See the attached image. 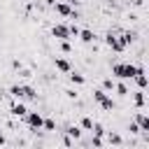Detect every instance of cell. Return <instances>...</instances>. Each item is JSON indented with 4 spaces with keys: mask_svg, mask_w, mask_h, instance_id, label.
<instances>
[{
    "mask_svg": "<svg viewBox=\"0 0 149 149\" xmlns=\"http://www.w3.org/2000/svg\"><path fill=\"white\" fill-rule=\"evenodd\" d=\"M42 121H44V119H42L40 112H26V123H28L33 130H40V128H42Z\"/></svg>",
    "mask_w": 149,
    "mask_h": 149,
    "instance_id": "obj_5",
    "label": "cell"
},
{
    "mask_svg": "<svg viewBox=\"0 0 149 149\" xmlns=\"http://www.w3.org/2000/svg\"><path fill=\"white\" fill-rule=\"evenodd\" d=\"M65 133H68L70 137H74V140H79V137H81V130H79L77 126H68V128H65Z\"/></svg>",
    "mask_w": 149,
    "mask_h": 149,
    "instance_id": "obj_15",
    "label": "cell"
},
{
    "mask_svg": "<svg viewBox=\"0 0 149 149\" xmlns=\"http://www.w3.org/2000/svg\"><path fill=\"white\" fill-rule=\"evenodd\" d=\"M61 49H63L65 54H70V49H72V47H70V42H68V40H61Z\"/></svg>",
    "mask_w": 149,
    "mask_h": 149,
    "instance_id": "obj_23",
    "label": "cell"
},
{
    "mask_svg": "<svg viewBox=\"0 0 149 149\" xmlns=\"http://www.w3.org/2000/svg\"><path fill=\"white\" fill-rule=\"evenodd\" d=\"M5 142H7V140H5V137H2V135H0V144H5Z\"/></svg>",
    "mask_w": 149,
    "mask_h": 149,
    "instance_id": "obj_26",
    "label": "cell"
},
{
    "mask_svg": "<svg viewBox=\"0 0 149 149\" xmlns=\"http://www.w3.org/2000/svg\"><path fill=\"white\" fill-rule=\"evenodd\" d=\"M135 123L140 126L142 133H149V116H147V114H137V116H135Z\"/></svg>",
    "mask_w": 149,
    "mask_h": 149,
    "instance_id": "obj_9",
    "label": "cell"
},
{
    "mask_svg": "<svg viewBox=\"0 0 149 149\" xmlns=\"http://www.w3.org/2000/svg\"><path fill=\"white\" fill-rule=\"evenodd\" d=\"M107 142H109V144H121V137H119L116 133H109V135H107Z\"/></svg>",
    "mask_w": 149,
    "mask_h": 149,
    "instance_id": "obj_20",
    "label": "cell"
},
{
    "mask_svg": "<svg viewBox=\"0 0 149 149\" xmlns=\"http://www.w3.org/2000/svg\"><path fill=\"white\" fill-rule=\"evenodd\" d=\"M128 130H130V133H142V130H140V126H137V123H130V128H128Z\"/></svg>",
    "mask_w": 149,
    "mask_h": 149,
    "instance_id": "obj_25",
    "label": "cell"
},
{
    "mask_svg": "<svg viewBox=\"0 0 149 149\" xmlns=\"http://www.w3.org/2000/svg\"><path fill=\"white\" fill-rule=\"evenodd\" d=\"M133 79H135V84H137L142 91H144V88H147V84H149V79H147V74H144V70H142V68H137V70H135V77H133Z\"/></svg>",
    "mask_w": 149,
    "mask_h": 149,
    "instance_id": "obj_8",
    "label": "cell"
},
{
    "mask_svg": "<svg viewBox=\"0 0 149 149\" xmlns=\"http://www.w3.org/2000/svg\"><path fill=\"white\" fill-rule=\"evenodd\" d=\"M135 70H137V65H133V63H116V65H112V74L116 79H133Z\"/></svg>",
    "mask_w": 149,
    "mask_h": 149,
    "instance_id": "obj_2",
    "label": "cell"
},
{
    "mask_svg": "<svg viewBox=\"0 0 149 149\" xmlns=\"http://www.w3.org/2000/svg\"><path fill=\"white\" fill-rule=\"evenodd\" d=\"M112 88H114V81H112V79L107 77V79L102 81V91H112Z\"/></svg>",
    "mask_w": 149,
    "mask_h": 149,
    "instance_id": "obj_21",
    "label": "cell"
},
{
    "mask_svg": "<svg viewBox=\"0 0 149 149\" xmlns=\"http://www.w3.org/2000/svg\"><path fill=\"white\" fill-rule=\"evenodd\" d=\"M42 128H44V130H54V128H56L54 119H44V121H42Z\"/></svg>",
    "mask_w": 149,
    "mask_h": 149,
    "instance_id": "obj_19",
    "label": "cell"
},
{
    "mask_svg": "<svg viewBox=\"0 0 149 149\" xmlns=\"http://www.w3.org/2000/svg\"><path fill=\"white\" fill-rule=\"evenodd\" d=\"M121 40H123V44L128 47L130 42H135V33H123V35H121Z\"/></svg>",
    "mask_w": 149,
    "mask_h": 149,
    "instance_id": "obj_17",
    "label": "cell"
},
{
    "mask_svg": "<svg viewBox=\"0 0 149 149\" xmlns=\"http://www.w3.org/2000/svg\"><path fill=\"white\" fill-rule=\"evenodd\" d=\"M68 30H70V37H79V28L77 26H68Z\"/></svg>",
    "mask_w": 149,
    "mask_h": 149,
    "instance_id": "obj_22",
    "label": "cell"
},
{
    "mask_svg": "<svg viewBox=\"0 0 149 149\" xmlns=\"http://www.w3.org/2000/svg\"><path fill=\"white\" fill-rule=\"evenodd\" d=\"M51 35H54L56 40H70V30H68V26H63V23L54 26V28H51Z\"/></svg>",
    "mask_w": 149,
    "mask_h": 149,
    "instance_id": "obj_7",
    "label": "cell"
},
{
    "mask_svg": "<svg viewBox=\"0 0 149 149\" xmlns=\"http://www.w3.org/2000/svg\"><path fill=\"white\" fill-rule=\"evenodd\" d=\"M93 100H95V102H98V105H100L102 109H107V112L116 107V102H114V100H112V98H109V95H107V93H105L102 88H98V91H93Z\"/></svg>",
    "mask_w": 149,
    "mask_h": 149,
    "instance_id": "obj_3",
    "label": "cell"
},
{
    "mask_svg": "<svg viewBox=\"0 0 149 149\" xmlns=\"http://www.w3.org/2000/svg\"><path fill=\"white\" fill-rule=\"evenodd\" d=\"M133 102H135V107H144V102H147V98H144V93H142V88H140L137 93H133Z\"/></svg>",
    "mask_w": 149,
    "mask_h": 149,
    "instance_id": "obj_13",
    "label": "cell"
},
{
    "mask_svg": "<svg viewBox=\"0 0 149 149\" xmlns=\"http://www.w3.org/2000/svg\"><path fill=\"white\" fill-rule=\"evenodd\" d=\"M68 77H70V81H72V84H84V81H86V77H84V74H79L77 70H70V72H68Z\"/></svg>",
    "mask_w": 149,
    "mask_h": 149,
    "instance_id": "obj_12",
    "label": "cell"
},
{
    "mask_svg": "<svg viewBox=\"0 0 149 149\" xmlns=\"http://www.w3.org/2000/svg\"><path fill=\"white\" fill-rule=\"evenodd\" d=\"M79 40H81V42H86V44H91V42L95 40V35H93L91 30H79Z\"/></svg>",
    "mask_w": 149,
    "mask_h": 149,
    "instance_id": "obj_14",
    "label": "cell"
},
{
    "mask_svg": "<svg viewBox=\"0 0 149 149\" xmlns=\"http://www.w3.org/2000/svg\"><path fill=\"white\" fill-rule=\"evenodd\" d=\"M105 44H107V47H109L112 51H119V54H121V51L126 49L123 40H121V37H116V35H112V33H109V35L105 37Z\"/></svg>",
    "mask_w": 149,
    "mask_h": 149,
    "instance_id": "obj_4",
    "label": "cell"
},
{
    "mask_svg": "<svg viewBox=\"0 0 149 149\" xmlns=\"http://www.w3.org/2000/svg\"><path fill=\"white\" fill-rule=\"evenodd\" d=\"M9 95L16 98V100H21V98H26V100H35V98H37L35 88L28 86V84H14V86H9Z\"/></svg>",
    "mask_w": 149,
    "mask_h": 149,
    "instance_id": "obj_1",
    "label": "cell"
},
{
    "mask_svg": "<svg viewBox=\"0 0 149 149\" xmlns=\"http://www.w3.org/2000/svg\"><path fill=\"white\" fill-rule=\"evenodd\" d=\"M9 112H12V116H19V119H21V116H26V112H28V109H26V105L16 102V105H12V107H9Z\"/></svg>",
    "mask_w": 149,
    "mask_h": 149,
    "instance_id": "obj_11",
    "label": "cell"
},
{
    "mask_svg": "<svg viewBox=\"0 0 149 149\" xmlns=\"http://www.w3.org/2000/svg\"><path fill=\"white\" fill-rule=\"evenodd\" d=\"M91 144H93V147H102V137H98V135H93V140H91Z\"/></svg>",
    "mask_w": 149,
    "mask_h": 149,
    "instance_id": "obj_24",
    "label": "cell"
},
{
    "mask_svg": "<svg viewBox=\"0 0 149 149\" xmlns=\"http://www.w3.org/2000/svg\"><path fill=\"white\" fill-rule=\"evenodd\" d=\"M81 128H84V130H93V119H91V116H84V119H81Z\"/></svg>",
    "mask_w": 149,
    "mask_h": 149,
    "instance_id": "obj_16",
    "label": "cell"
},
{
    "mask_svg": "<svg viewBox=\"0 0 149 149\" xmlns=\"http://www.w3.org/2000/svg\"><path fill=\"white\" fill-rule=\"evenodd\" d=\"M56 12L61 14V16H68V19H77V12L70 7V2H56Z\"/></svg>",
    "mask_w": 149,
    "mask_h": 149,
    "instance_id": "obj_6",
    "label": "cell"
},
{
    "mask_svg": "<svg viewBox=\"0 0 149 149\" xmlns=\"http://www.w3.org/2000/svg\"><path fill=\"white\" fill-rule=\"evenodd\" d=\"M114 88H116V93H119V95H128V86H126L123 81H121V84H116Z\"/></svg>",
    "mask_w": 149,
    "mask_h": 149,
    "instance_id": "obj_18",
    "label": "cell"
},
{
    "mask_svg": "<svg viewBox=\"0 0 149 149\" xmlns=\"http://www.w3.org/2000/svg\"><path fill=\"white\" fill-rule=\"evenodd\" d=\"M54 63H56V68H58L61 72H65V74L72 70V65H70V61H68V58H56Z\"/></svg>",
    "mask_w": 149,
    "mask_h": 149,
    "instance_id": "obj_10",
    "label": "cell"
}]
</instances>
